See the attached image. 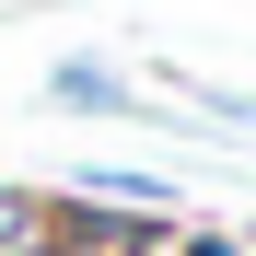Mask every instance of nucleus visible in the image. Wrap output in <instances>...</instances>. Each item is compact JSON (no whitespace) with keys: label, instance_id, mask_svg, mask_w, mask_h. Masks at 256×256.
<instances>
[{"label":"nucleus","instance_id":"obj_1","mask_svg":"<svg viewBox=\"0 0 256 256\" xmlns=\"http://www.w3.org/2000/svg\"><path fill=\"white\" fill-rule=\"evenodd\" d=\"M35 233H47L58 256H175V210H116V198H82V186H58Z\"/></svg>","mask_w":256,"mask_h":256},{"label":"nucleus","instance_id":"obj_2","mask_svg":"<svg viewBox=\"0 0 256 256\" xmlns=\"http://www.w3.org/2000/svg\"><path fill=\"white\" fill-rule=\"evenodd\" d=\"M47 105H70V116H140V82L105 70V58H58L47 70Z\"/></svg>","mask_w":256,"mask_h":256},{"label":"nucleus","instance_id":"obj_3","mask_svg":"<svg viewBox=\"0 0 256 256\" xmlns=\"http://www.w3.org/2000/svg\"><path fill=\"white\" fill-rule=\"evenodd\" d=\"M35 222H47V186H0V256L35 244Z\"/></svg>","mask_w":256,"mask_h":256},{"label":"nucleus","instance_id":"obj_4","mask_svg":"<svg viewBox=\"0 0 256 256\" xmlns=\"http://www.w3.org/2000/svg\"><path fill=\"white\" fill-rule=\"evenodd\" d=\"M175 256H256L244 233H175Z\"/></svg>","mask_w":256,"mask_h":256},{"label":"nucleus","instance_id":"obj_5","mask_svg":"<svg viewBox=\"0 0 256 256\" xmlns=\"http://www.w3.org/2000/svg\"><path fill=\"white\" fill-rule=\"evenodd\" d=\"M12 256H58V244H47V233H35V244H12Z\"/></svg>","mask_w":256,"mask_h":256}]
</instances>
